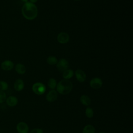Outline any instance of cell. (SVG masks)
<instances>
[{
    "instance_id": "cell-6",
    "label": "cell",
    "mask_w": 133,
    "mask_h": 133,
    "mask_svg": "<svg viewBox=\"0 0 133 133\" xmlns=\"http://www.w3.org/2000/svg\"><path fill=\"white\" fill-rule=\"evenodd\" d=\"M70 39L69 35L66 32H61L57 36V41L60 44H64L67 43Z\"/></svg>"
},
{
    "instance_id": "cell-13",
    "label": "cell",
    "mask_w": 133,
    "mask_h": 133,
    "mask_svg": "<svg viewBox=\"0 0 133 133\" xmlns=\"http://www.w3.org/2000/svg\"><path fill=\"white\" fill-rule=\"evenodd\" d=\"M81 103L85 106H89L91 104V100L90 98L86 95H83L79 98Z\"/></svg>"
},
{
    "instance_id": "cell-2",
    "label": "cell",
    "mask_w": 133,
    "mask_h": 133,
    "mask_svg": "<svg viewBox=\"0 0 133 133\" xmlns=\"http://www.w3.org/2000/svg\"><path fill=\"white\" fill-rule=\"evenodd\" d=\"M57 91L63 95L69 94L73 88L72 83L69 79H62L60 81L56 86Z\"/></svg>"
},
{
    "instance_id": "cell-15",
    "label": "cell",
    "mask_w": 133,
    "mask_h": 133,
    "mask_svg": "<svg viewBox=\"0 0 133 133\" xmlns=\"http://www.w3.org/2000/svg\"><path fill=\"white\" fill-rule=\"evenodd\" d=\"M74 75V72L71 69H67L62 72V77L65 79H69Z\"/></svg>"
},
{
    "instance_id": "cell-19",
    "label": "cell",
    "mask_w": 133,
    "mask_h": 133,
    "mask_svg": "<svg viewBox=\"0 0 133 133\" xmlns=\"http://www.w3.org/2000/svg\"><path fill=\"white\" fill-rule=\"evenodd\" d=\"M85 114L87 117L89 118H92L94 116L93 109L90 107H87V108L86 109V110H85Z\"/></svg>"
},
{
    "instance_id": "cell-23",
    "label": "cell",
    "mask_w": 133,
    "mask_h": 133,
    "mask_svg": "<svg viewBox=\"0 0 133 133\" xmlns=\"http://www.w3.org/2000/svg\"><path fill=\"white\" fill-rule=\"evenodd\" d=\"M37 0H30V2L33 3V4H34L36 2H37Z\"/></svg>"
},
{
    "instance_id": "cell-9",
    "label": "cell",
    "mask_w": 133,
    "mask_h": 133,
    "mask_svg": "<svg viewBox=\"0 0 133 133\" xmlns=\"http://www.w3.org/2000/svg\"><path fill=\"white\" fill-rule=\"evenodd\" d=\"M58 98V92L54 89L49 91L46 96V99L47 101L52 102L55 101Z\"/></svg>"
},
{
    "instance_id": "cell-17",
    "label": "cell",
    "mask_w": 133,
    "mask_h": 133,
    "mask_svg": "<svg viewBox=\"0 0 133 133\" xmlns=\"http://www.w3.org/2000/svg\"><path fill=\"white\" fill-rule=\"evenodd\" d=\"M47 85L49 87V88H50V89H54L55 88H56L57 85V83L56 80L54 78H50L49 79L48 83H47Z\"/></svg>"
},
{
    "instance_id": "cell-14",
    "label": "cell",
    "mask_w": 133,
    "mask_h": 133,
    "mask_svg": "<svg viewBox=\"0 0 133 133\" xmlns=\"http://www.w3.org/2000/svg\"><path fill=\"white\" fill-rule=\"evenodd\" d=\"M15 70L17 73L22 75L25 73L26 68L23 64L21 63H18L15 66Z\"/></svg>"
},
{
    "instance_id": "cell-4",
    "label": "cell",
    "mask_w": 133,
    "mask_h": 133,
    "mask_svg": "<svg viewBox=\"0 0 133 133\" xmlns=\"http://www.w3.org/2000/svg\"><path fill=\"white\" fill-rule=\"evenodd\" d=\"M57 64V68L60 72H63L66 70L68 69L69 63L68 61L64 58L60 59L58 61Z\"/></svg>"
},
{
    "instance_id": "cell-12",
    "label": "cell",
    "mask_w": 133,
    "mask_h": 133,
    "mask_svg": "<svg viewBox=\"0 0 133 133\" xmlns=\"http://www.w3.org/2000/svg\"><path fill=\"white\" fill-rule=\"evenodd\" d=\"M24 87V84L23 81L21 79H17L14 83V87L15 90L17 91H21Z\"/></svg>"
},
{
    "instance_id": "cell-24",
    "label": "cell",
    "mask_w": 133,
    "mask_h": 133,
    "mask_svg": "<svg viewBox=\"0 0 133 133\" xmlns=\"http://www.w3.org/2000/svg\"><path fill=\"white\" fill-rule=\"evenodd\" d=\"M22 2H28V0H21Z\"/></svg>"
},
{
    "instance_id": "cell-10",
    "label": "cell",
    "mask_w": 133,
    "mask_h": 133,
    "mask_svg": "<svg viewBox=\"0 0 133 133\" xmlns=\"http://www.w3.org/2000/svg\"><path fill=\"white\" fill-rule=\"evenodd\" d=\"M75 75L77 80L81 83L85 82L86 79V75L85 73L81 69L77 70L75 72Z\"/></svg>"
},
{
    "instance_id": "cell-11",
    "label": "cell",
    "mask_w": 133,
    "mask_h": 133,
    "mask_svg": "<svg viewBox=\"0 0 133 133\" xmlns=\"http://www.w3.org/2000/svg\"><path fill=\"white\" fill-rule=\"evenodd\" d=\"M6 104L8 106L10 107H13L16 106L18 104V100L16 97L10 96L6 98Z\"/></svg>"
},
{
    "instance_id": "cell-5",
    "label": "cell",
    "mask_w": 133,
    "mask_h": 133,
    "mask_svg": "<svg viewBox=\"0 0 133 133\" xmlns=\"http://www.w3.org/2000/svg\"><path fill=\"white\" fill-rule=\"evenodd\" d=\"M89 85L93 89H99L102 85V81L101 79L99 77H94L90 80Z\"/></svg>"
},
{
    "instance_id": "cell-18",
    "label": "cell",
    "mask_w": 133,
    "mask_h": 133,
    "mask_svg": "<svg viewBox=\"0 0 133 133\" xmlns=\"http://www.w3.org/2000/svg\"><path fill=\"white\" fill-rule=\"evenodd\" d=\"M47 62L49 64H50L51 65H55L57 63L58 60L56 57L53 56H50L47 58Z\"/></svg>"
},
{
    "instance_id": "cell-22",
    "label": "cell",
    "mask_w": 133,
    "mask_h": 133,
    "mask_svg": "<svg viewBox=\"0 0 133 133\" xmlns=\"http://www.w3.org/2000/svg\"><path fill=\"white\" fill-rule=\"evenodd\" d=\"M30 133H43V130L41 128H34L32 129Z\"/></svg>"
},
{
    "instance_id": "cell-26",
    "label": "cell",
    "mask_w": 133,
    "mask_h": 133,
    "mask_svg": "<svg viewBox=\"0 0 133 133\" xmlns=\"http://www.w3.org/2000/svg\"><path fill=\"white\" fill-rule=\"evenodd\" d=\"M74 1H80V0H74Z\"/></svg>"
},
{
    "instance_id": "cell-25",
    "label": "cell",
    "mask_w": 133,
    "mask_h": 133,
    "mask_svg": "<svg viewBox=\"0 0 133 133\" xmlns=\"http://www.w3.org/2000/svg\"><path fill=\"white\" fill-rule=\"evenodd\" d=\"M99 133H105L104 132H99Z\"/></svg>"
},
{
    "instance_id": "cell-20",
    "label": "cell",
    "mask_w": 133,
    "mask_h": 133,
    "mask_svg": "<svg viewBox=\"0 0 133 133\" xmlns=\"http://www.w3.org/2000/svg\"><path fill=\"white\" fill-rule=\"evenodd\" d=\"M8 88V85L7 82L4 81H0V90L5 91Z\"/></svg>"
},
{
    "instance_id": "cell-21",
    "label": "cell",
    "mask_w": 133,
    "mask_h": 133,
    "mask_svg": "<svg viewBox=\"0 0 133 133\" xmlns=\"http://www.w3.org/2000/svg\"><path fill=\"white\" fill-rule=\"evenodd\" d=\"M6 99V94L4 91L0 90V104L3 103Z\"/></svg>"
},
{
    "instance_id": "cell-3",
    "label": "cell",
    "mask_w": 133,
    "mask_h": 133,
    "mask_svg": "<svg viewBox=\"0 0 133 133\" xmlns=\"http://www.w3.org/2000/svg\"><path fill=\"white\" fill-rule=\"evenodd\" d=\"M32 89L33 92H34L35 94L38 95H42L45 92L46 88L45 85L43 83L37 82L33 85Z\"/></svg>"
},
{
    "instance_id": "cell-1",
    "label": "cell",
    "mask_w": 133,
    "mask_h": 133,
    "mask_svg": "<svg viewBox=\"0 0 133 133\" xmlns=\"http://www.w3.org/2000/svg\"><path fill=\"white\" fill-rule=\"evenodd\" d=\"M21 12L25 19L32 20L35 19L37 16V7L34 4L27 2L23 4L21 9Z\"/></svg>"
},
{
    "instance_id": "cell-8",
    "label": "cell",
    "mask_w": 133,
    "mask_h": 133,
    "mask_svg": "<svg viewBox=\"0 0 133 133\" xmlns=\"http://www.w3.org/2000/svg\"><path fill=\"white\" fill-rule=\"evenodd\" d=\"M17 130L19 133H28L29 127L26 123L21 122L19 123L16 127Z\"/></svg>"
},
{
    "instance_id": "cell-7",
    "label": "cell",
    "mask_w": 133,
    "mask_h": 133,
    "mask_svg": "<svg viewBox=\"0 0 133 133\" xmlns=\"http://www.w3.org/2000/svg\"><path fill=\"white\" fill-rule=\"evenodd\" d=\"M1 68L2 70L6 71L11 70L14 67V63L11 60H7L3 61L1 63Z\"/></svg>"
},
{
    "instance_id": "cell-16",
    "label": "cell",
    "mask_w": 133,
    "mask_h": 133,
    "mask_svg": "<svg viewBox=\"0 0 133 133\" xmlns=\"http://www.w3.org/2000/svg\"><path fill=\"white\" fill-rule=\"evenodd\" d=\"M96 129L94 126L91 125H87L83 130L82 133H95Z\"/></svg>"
}]
</instances>
